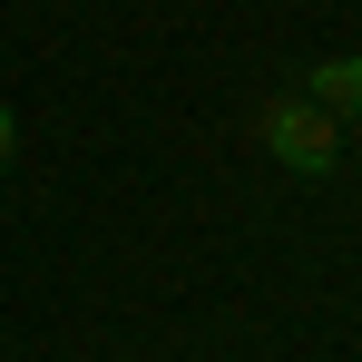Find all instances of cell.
<instances>
[{
  "instance_id": "7a4b0ae2",
  "label": "cell",
  "mask_w": 362,
  "mask_h": 362,
  "mask_svg": "<svg viewBox=\"0 0 362 362\" xmlns=\"http://www.w3.org/2000/svg\"><path fill=\"white\" fill-rule=\"evenodd\" d=\"M303 98H313L323 118L353 127L362 118V59H313V69H303Z\"/></svg>"
},
{
  "instance_id": "3957f363",
  "label": "cell",
  "mask_w": 362,
  "mask_h": 362,
  "mask_svg": "<svg viewBox=\"0 0 362 362\" xmlns=\"http://www.w3.org/2000/svg\"><path fill=\"white\" fill-rule=\"evenodd\" d=\"M10 157H20V108L0 98V177H10Z\"/></svg>"
},
{
  "instance_id": "6da1fadb",
  "label": "cell",
  "mask_w": 362,
  "mask_h": 362,
  "mask_svg": "<svg viewBox=\"0 0 362 362\" xmlns=\"http://www.w3.org/2000/svg\"><path fill=\"white\" fill-rule=\"evenodd\" d=\"M264 147H274L294 177H333V167H343V118H323L303 88H284V98L264 108Z\"/></svg>"
}]
</instances>
